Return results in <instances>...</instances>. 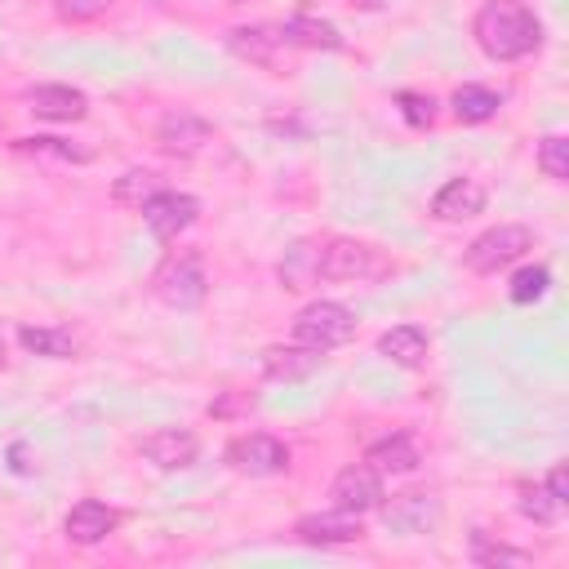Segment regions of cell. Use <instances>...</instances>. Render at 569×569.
I'll list each match as a JSON object with an SVG mask.
<instances>
[{"label": "cell", "instance_id": "6da1fadb", "mask_svg": "<svg viewBox=\"0 0 569 569\" xmlns=\"http://www.w3.org/2000/svg\"><path fill=\"white\" fill-rule=\"evenodd\" d=\"M476 44L493 58V62H516L525 53L538 49L542 40V27L538 18L520 4V0H489L480 13H476Z\"/></svg>", "mask_w": 569, "mask_h": 569}, {"label": "cell", "instance_id": "7a4b0ae2", "mask_svg": "<svg viewBox=\"0 0 569 569\" xmlns=\"http://www.w3.org/2000/svg\"><path fill=\"white\" fill-rule=\"evenodd\" d=\"M204 289H209V280H204V267H200L196 253H169V258L156 267V276H151V293H156L169 311H191V307H200V302H204Z\"/></svg>", "mask_w": 569, "mask_h": 569}, {"label": "cell", "instance_id": "3957f363", "mask_svg": "<svg viewBox=\"0 0 569 569\" xmlns=\"http://www.w3.org/2000/svg\"><path fill=\"white\" fill-rule=\"evenodd\" d=\"M529 249H533V231L520 222H502V227H489L485 236H476L467 244V267L476 276H493V271L511 267L516 258H525Z\"/></svg>", "mask_w": 569, "mask_h": 569}, {"label": "cell", "instance_id": "277c9868", "mask_svg": "<svg viewBox=\"0 0 569 569\" xmlns=\"http://www.w3.org/2000/svg\"><path fill=\"white\" fill-rule=\"evenodd\" d=\"M351 333H356V316L342 302H311L293 316V342L316 347V351H333L351 342Z\"/></svg>", "mask_w": 569, "mask_h": 569}, {"label": "cell", "instance_id": "5b68a950", "mask_svg": "<svg viewBox=\"0 0 569 569\" xmlns=\"http://www.w3.org/2000/svg\"><path fill=\"white\" fill-rule=\"evenodd\" d=\"M227 462L240 476H280L289 467V449L267 431H244L227 445Z\"/></svg>", "mask_w": 569, "mask_h": 569}, {"label": "cell", "instance_id": "8992f818", "mask_svg": "<svg viewBox=\"0 0 569 569\" xmlns=\"http://www.w3.org/2000/svg\"><path fill=\"white\" fill-rule=\"evenodd\" d=\"M329 502L338 511H351V516H365V511H378L382 502V476L369 467V462H356V467H342L329 485Z\"/></svg>", "mask_w": 569, "mask_h": 569}, {"label": "cell", "instance_id": "52a82bcc", "mask_svg": "<svg viewBox=\"0 0 569 569\" xmlns=\"http://www.w3.org/2000/svg\"><path fill=\"white\" fill-rule=\"evenodd\" d=\"M200 218V200L187 196V191H156L147 204H142V222L156 240H173L182 236L191 222Z\"/></svg>", "mask_w": 569, "mask_h": 569}, {"label": "cell", "instance_id": "ba28073f", "mask_svg": "<svg viewBox=\"0 0 569 569\" xmlns=\"http://www.w3.org/2000/svg\"><path fill=\"white\" fill-rule=\"evenodd\" d=\"M382 271V258L360 244V240H325L320 244V280H365V276H378Z\"/></svg>", "mask_w": 569, "mask_h": 569}, {"label": "cell", "instance_id": "9c48e42d", "mask_svg": "<svg viewBox=\"0 0 569 569\" xmlns=\"http://www.w3.org/2000/svg\"><path fill=\"white\" fill-rule=\"evenodd\" d=\"M138 453H142L147 462H156L160 471H178V467H191V462H196L200 445H196V436H191V431L160 427V431H151V436H142V440H138Z\"/></svg>", "mask_w": 569, "mask_h": 569}, {"label": "cell", "instance_id": "30bf717a", "mask_svg": "<svg viewBox=\"0 0 569 569\" xmlns=\"http://www.w3.org/2000/svg\"><path fill=\"white\" fill-rule=\"evenodd\" d=\"M156 142H160L169 156H200V151L213 142V129H209L200 116H191V111H169V116L160 120V129H156Z\"/></svg>", "mask_w": 569, "mask_h": 569}, {"label": "cell", "instance_id": "8fae6325", "mask_svg": "<svg viewBox=\"0 0 569 569\" xmlns=\"http://www.w3.org/2000/svg\"><path fill=\"white\" fill-rule=\"evenodd\" d=\"M116 525H120V511H116V507H107V502H98V498H80V502L67 511L62 533H67L71 542H80V547H93V542H102Z\"/></svg>", "mask_w": 569, "mask_h": 569}, {"label": "cell", "instance_id": "7c38bea8", "mask_svg": "<svg viewBox=\"0 0 569 569\" xmlns=\"http://www.w3.org/2000/svg\"><path fill=\"white\" fill-rule=\"evenodd\" d=\"M293 533H298L302 542H311V547H342V542H356L365 529H360V516L333 507V511L302 516V520L293 525Z\"/></svg>", "mask_w": 569, "mask_h": 569}, {"label": "cell", "instance_id": "4fadbf2b", "mask_svg": "<svg viewBox=\"0 0 569 569\" xmlns=\"http://www.w3.org/2000/svg\"><path fill=\"white\" fill-rule=\"evenodd\" d=\"M480 209H485V187L476 178H449L431 196V213L440 222H462V218H476Z\"/></svg>", "mask_w": 569, "mask_h": 569}, {"label": "cell", "instance_id": "5bb4252c", "mask_svg": "<svg viewBox=\"0 0 569 569\" xmlns=\"http://www.w3.org/2000/svg\"><path fill=\"white\" fill-rule=\"evenodd\" d=\"M378 511H382L387 529H396V533H427L440 516L431 493H400L391 502H378Z\"/></svg>", "mask_w": 569, "mask_h": 569}, {"label": "cell", "instance_id": "9a60e30c", "mask_svg": "<svg viewBox=\"0 0 569 569\" xmlns=\"http://www.w3.org/2000/svg\"><path fill=\"white\" fill-rule=\"evenodd\" d=\"M27 107L40 116V120H80L89 111V98L71 84H36L27 93Z\"/></svg>", "mask_w": 569, "mask_h": 569}, {"label": "cell", "instance_id": "2e32d148", "mask_svg": "<svg viewBox=\"0 0 569 569\" xmlns=\"http://www.w3.org/2000/svg\"><path fill=\"white\" fill-rule=\"evenodd\" d=\"M276 276H280L284 289H311V284H320V240H298L293 249H284Z\"/></svg>", "mask_w": 569, "mask_h": 569}, {"label": "cell", "instance_id": "e0dca14e", "mask_svg": "<svg viewBox=\"0 0 569 569\" xmlns=\"http://www.w3.org/2000/svg\"><path fill=\"white\" fill-rule=\"evenodd\" d=\"M280 40H284V44H298V49H342L338 27L325 22V18H311V13H293V18H284Z\"/></svg>", "mask_w": 569, "mask_h": 569}, {"label": "cell", "instance_id": "ac0fdd59", "mask_svg": "<svg viewBox=\"0 0 569 569\" xmlns=\"http://www.w3.org/2000/svg\"><path fill=\"white\" fill-rule=\"evenodd\" d=\"M365 462L378 471V476H405V471H413L418 467V445L409 440V436H387V440H378V445H369V453H365Z\"/></svg>", "mask_w": 569, "mask_h": 569}, {"label": "cell", "instance_id": "d6986e66", "mask_svg": "<svg viewBox=\"0 0 569 569\" xmlns=\"http://www.w3.org/2000/svg\"><path fill=\"white\" fill-rule=\"evenodd\" d=\"M378 351L391 360V365H405V369H418L427 360V333L418 325H396L378 338Z\"/></svg>", "mask_w": 569, "mask_h": 569}, {"label": "cell", "instance_id": "ffe728a7", "mask_svg": "<svg viewBox=\"0 0 569 569\" xmlns=\"http://www.w3.org/2000/svg\"><path fill=\"white\" fill-rule=\"evenodd\" d=\"M320 360H325V351L302 347V342H293V347H267L262 351V365H267L271 378H307L311 369H320Z\"/></svg>", "mask_w": 569, "mask_h": 569}, {"label": "cell", "instance_id": "44dd1931", "mask_svg": "<svg viewBox=\"0 0 569 569\" xmlns=\"http://www.w3.org/2000/svg\"><path fill=\"white\" fill-rule=\"evenodd\" d=\"M227 44H231V53H240V58H249V62H258V67H271V62H276V49H280L284 40H280V31L271 36L267 27H236V31L227 36Z\"/></svg>", "mask_w": 569, "mask_h": 569}, {"label": "cell", "instance_id": "7402d4cb", "mask_svg": "<svg viewBox=\"0 0 569 569\" xmlns=\"http://www.w3.org/2000/svg\"><path fill=\"white\" fill-rule=\"evenodd\" d=\"M18 342L36 356H49V360H67L76 351V338L71 329H58V325H22L18 329Z\"/></svg>", "mask_w": 569, "mask_h": 569}, {"label": "cell", "instance_id": "603a6c76", "mask_svg": "<svg viewBox=\"0 0 569 569\" xmlns=\"http://www.w3.org/2000/svg\"><path fill=\"white\" fill-rule=\"evenodd\" d=\"M498 107H502V98H498L493 89H485V84H462V89L453 93V116H458L462 124H485V120L498 116Z\"/></svg>", "mask_w": 569, "mask_h": 569}, {"label": "cell", "instance_id": "cb8c5ba5", "mask_svg": "<svg viewBox=\"0 0 569 569\" xmlns=\"http://www.w3.org/2000/svg\"><path fill=\"white\" fill-rule=\"evenodd\" d=\"M156 191H164V182H160V173H156V169H129V173H120V178H116L111 200H116V204H124V209H142Z\"/></svg>", "mask_w": 569, "mask_h": 569}, {"label": "cell", "instance_id": "d4e9b609", "mask_svg": "<svg viewBox=\"0 0 569 569\" xmlns=\"http://www.w3.org/2000/svg\"><path fill=\"white\" fill-rule=\"evenodd\" d=\"M520 511H525L533 525H551V520L565 511V502H560L547 485H525V489H520Z\"/></svg>", "mask_w": 569, "mask_h": 569}, {"label": "cell", "instance_id": "484cf974", "mask_svg": "<svg viewBox=\"0 0 569 569\" xmlns=\"http://www.w3.org/2000/svg\"><path fill=\"white\" fill-rule=\"evenodd\" d=\"M471 560H476V565H511V569L529 565V556H525V551L502 547V542H489L485 533H471Z\"/></svg>", "mask_w": 569, "mask_h": 569}, {"label": "cell", "instance_id": "4316f807", "mask_svg": "<svg viewBox=\"0 0 569 569\" xmlns=\"http://www.w3.org/2000/svg\"><path fill=\"white\" fill-rule=\"evenodd\" d=\"M538 169H542L551 182H565V178H569V142H565L560 133L542 138V147H538Z\"/></svg>", "mask_w": 569, "mask_h": 569}, {"label": "cell", "instance_id": "83f0119b", "mask_svg": "<svg viewBox=\"0 0 569 569\" xmlns=\"http://www.w3.org/2000/svg\"><path fill=\"white\" fill-rule=\"evenodd\" d=\"M551 284V271L547 267H520L511 276V302H538Z\"/></svg>", "mask_w": 569, "mask_h": 569}, {"label": "cell", "instance_id": "f1b7e54d", "mask_svg": "<svg viewBox=\"0 0 569 569\" xmlns=\"http://www.w3.org/2000/svg\"><path fill=\"white\" fill-rule=\"evenodd\" d=\"M18 151H27V156H53V160H89L93 156L84 147H67L62 138H18Z\"/></svg>", "mask_w": 569, "mask_h": 569}, {"label": "cell", "instance_id": "f546056e", "mask_svg": "<svg viewBox=\"0 0 569 569\" xmlns=\"http://www.w3.org/2000/svg\"><path fill=\"white\" fill-rule=\"evenodd\" d=\"M396 107H400V116H405L413 129H427V124L436 120V102H431L427 93H413V89H405V93H396Z\"/></svg>", "mask_w": 569, "mask_h": 569}, {"label": "cell", "instance_id": "4dcf8cb0", "mask_svg": "<svg viewBox=\"0 0 569 569\" xmlns=\"http://www.w3.org/2000/svg\"><path fill=\"white\" fill-rule=\"evenodd\" d=\"M116 0H58V13L67 18V22H89V18H98V13H107Z\"/></svg>", "mask_w": 569, "mask_h": 569}, {"label": "cell", "instance_id": "1f68e13d", "mask_svg": "<svg viewBox=\"0 0 569 569\" xmlns=\"http://www.w3.org/2000/svg\"><path fill=\"white\" fill-rule=\"evenodd\" d=\"M547 489H551L560 502H569V476H565V467H551V476H547Z\"/></svg>", "mask_w": 569, "mask_h": 569}, {"label": "cell", "instance_id": "d6a6232c", "mask_svg": "<svg viewBox=\"0 0 569 569\" xmlns=\"http://www.w3.org/2000/svg\"><path fill=\"white\" fill-rule=\"evenodd\" d=\"M356 4H360V9H378L382 0H356Z\"/></svg>", "mask_w": 569, "mask_h": 569}, {"label": "cell", "instance_id": "836d02e7", "mask_svg": "<svg viewBox=\"0 0 569 569\" xmlns=\"http://www.w3.org/2000/svg\"><path fill=\"white\" fill-rule=\"evenodd\" d=\"M0 365H4V342H0Z\"/></svg>", "mask_w": 569, "mask_h": 569}]
</instances>
